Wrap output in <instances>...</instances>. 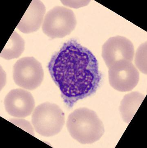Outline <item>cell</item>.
Segmentation results:
<instances>
[{
  "label": "cell",
  "mask_w": 147,
  "mask_h": 148,
  "mask_svg": "<svg viewBox=\"0 0 147 148\" xmlns=\"http://www.w3.org/2000/svg\"><path fill=\"white\" fill-rule=\"evenodd\" d=\"M47 67L69 108L95 93L102 77L94 54L74 39L65 42L53 54Z\"/></svg>",
  "instance_id": "6da1fadb"
},
{
  "label": "cell",
  "mask_w": 147,
  "mask_h": 148,
  "mask_svg": "<svg viewBox=\"0 0 147 148\" xmlns=\"http://www.w3.org/2000/svg\"><path fill=\"white\" fill-rule=\"evenodd\" d=\"M71 137L82 144L93 143L104 135V124L97 113L86 107H81L69 114L66 123Z\"/></svg>",
  "instance_id": "7a4b0ae2"
},
{
  "label": "cell",
  "mask_w": 147,
  "mask_h": 148,
  "mask_svg": "<svg viewBox=\"0 0 147 148\" xmlns=\"http://www.w3.org/2000/svg\"><path fill=\"white\" fill-rule=\"evenodd\" d=\"M32 122L38 134L43 136H53L60 133L64 126L65 114L58 105L45 102L35 108Z\"/></svg>",
  "instance_id": "3957f363"
},
{
  "label": "cell",
  "mask_w": 147,
  "mask_h": 148,
  "mask_svg": "<svg viewBox=\"0 0 147 148\" xmlns=\"http://www.w3.org/2000/svg\"><path fill=\"white\" fill-rule=\"evenodd\" d=\"M76 24V16L72 10L56 6L47 13L42 29L50 38H63L71 33Z\"/></svg>",
  "instance_id": "277c9868"
},
{
  "label": "cell",
  "mask_w": 147,
  "mask_h": 148,
  "mask_svg": "<svg viewBox=\"0 0 147 148\" xmlns=\"http://www.w3.org/2000/svg\"><path fill=\"white\" fill-rule=\"evenodd\" d=\"M44 73L42 64L33 57L19 59L13 68L14 82L19 87L29 90H34L40 86Z\"/></svg>",
  "instance_id": "5b68a950"
},
{
  "label": "cell",
  "mask_w": 147,
  "mask_h": 148,
  "mask_svg": "<svg viewBox=\"0 0 147 148\" xmlns=\"http://www.w3.org/2000/svg\"><path fill=\"white\" fill-rule=\"evenodd\" d=\"M108 68L109 83L111 87L117 91H132L139 83V73L131 62L120 60Z\"/></svg>",
  "instance_id": "8992f818"
},
{
  "label": "cell",
  "mask_w": 147,
  "mask_h": 148,
  "mask_svg": "<svg viewBox=\"0 0 147 148\" xmlns=\"http://www.w3.org/2000/svg\"><path fill=\"white\" fill-rule=\"evenodd\" d=\"M134 55L133 44L124 36H117L110 37L102 46V56L108 68L121 60L132 62Z\"/></svg>",
  "instance_id": "52a82bcc"
},
{
  "label": "cell",
  "mask_w": 147,
  "mask_h": 148,
  "mask_svg": "<svg viewBox=\"0 0 147 148\" xmlns=\"http://www.w3.org/2000/svg\"><path fill=\"white\" fill-rule=\"evenodd\" d=\"M5 109L11 116L17 118H25L33 112L35 101L29 91L22 89L11 90L4 99Z\"/></svg>",
  "instance_id": "ba28073f"
},
{
  "label": "cell",
  "mask_w": 147,
  "mask_h": 148,
  "mask_svg": "<svg viewBox=\"0 0 147 148\" xmlns=\"http://www.w3.org/2000/svg\"><path fill=\"white\" fill-rule=\"evenodd\" d=\"M45 12L46 8L43 3L39 0H33L17 26V28L24 34L35 32L39 29L43 23Z\"/></svg>",
  "instance_id": "9c48e42d"
},
{
  "label": "cell",
  "mask_w": 147,
  "mask_h": 148,
  "mask_svg": "<svg viewBox=\"0 0 147 148\" xmlns=\"http://www.w3.org/2000/svg\"><path fill=\"white\" fill-rule=\"evenodd\" d=\"M145 98V95L138 91L131 92L124 96L120 104V111L124 122L130 123Z\"/></svg>",
  "instance_id": "30bf717a"
},
{
  "label": "cell",
  "mask_w": 147,
  "mask_h": 148,
  "mask_svg": "<svg viewBox=\"0 0 147 148\" xmlns=\"http://www.w3.org/2000/svg\"><path fill=\"white\" fill-rule=\"evenodd\" d=\"M24 40L19 34L14 31L1 53V57L7 60L17 58L25 50Z\"/></svg>",
  "instance_id": "8fae6325"
},
{
  "label": "cell",
  "mask_w": 147,
  "mask_h": 148,
  "mask_svg": "<svg viewBox=\"0 0 147 148\" xmlns=\"http://www.w3.org/2000/svg\"><path fill=\"white\" fill-rule=\"evenodd\" d=\"M135 63L141 72L147 74V42L142 44L137 50Z\"/></svg>",
  "instance_id": "7c38bea8"
},
{
  "label": "cell",
  "mask_w": 147,
  "mask_h": 148,
  "mask_svg": "<svg viewBox=\"0 0 147 148\" xmlns=\"http://www.w3.org/2000/svg\"><path fill=\"white\" fill-rule=\"evenodd\" d=\"M9 121L32 136L34 135L33 128L29 121L20 118L11 119Z\"/></svg>",
  "instance_id": "4fadbf2b"
}]
</instances>
